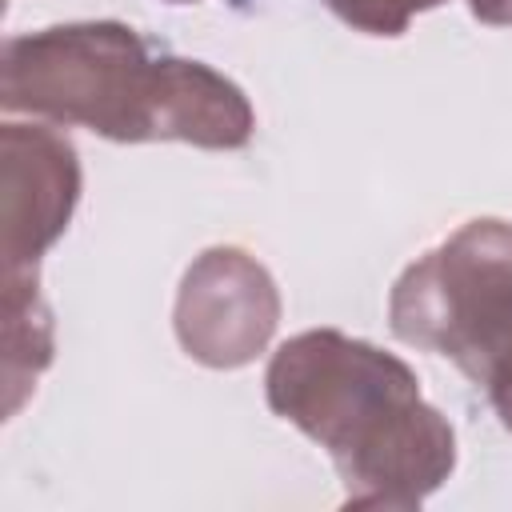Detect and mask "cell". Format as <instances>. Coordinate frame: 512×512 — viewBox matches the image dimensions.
<instances>
[{"label":"cell","mask_w":512,"mask_h":512,"mask_svg":"<svg viewBox=\"0 0 512 512\" xmlns=\"http://www.w3.org/2000/svg\"><path fill=\"white\" fill-rule=\"evenodd\" d=\"M0 108L116 144L180 140L236 152L256 132L252 100L236 80L156 48L124 20H72L8 36Z\"/></svg>","instance_id":"cell-1"},{"label":"cell","mask_w":512,"mask_h":512,"mask_svg":"<svg viewBox=\"0 0 512 512\" xmlns=\"http://www.w3.org/2000/svg\"><path fill=\"white\" fill-rule=\"evenodd\" d=\"M264 400L332 456L344 508L412 512L456 468V432L416 372L340 328L288 336L264 368Z\"/></svg>","instance_id":"cell-2"},{"label":"cell","mask_w":512,"mask_h":512,"mask_svg":"<svg viewBox=\"0 0 512 512\" xmlns=\"http://www.w3.org/2000/svg\"><path fill=\"white\" fill-rule=\"evenodd\" d=\"M388 328L452 360L512 432V220H464L416 256L388 292Z\"/></svg>","instance_id":"cell-3"},{"label":"cell","mask_w":512,"mask_h":512,"mask_svg":"<svg viewBox=\"0 0 512 512\" xmlns=\"http://www.w3.org/2000/svg\"><path fill=\"white\" fill-rule=\"evenodd\" d=\"M280 288L272 272L236 244H212L180 276L172 328L184 348L204 368L232 372L268 352L280 328Z\"/></svg>","instance_id":"cell-4"},{"label":"cell","mask_w":512,"mask_h":512,"mask_svg":"<svg viewBox=\"0 0 512 512\" xmlns=\"http://www.w3.org/2000/svg\"><path fill=\"white\" fill-rule=\"evenodd\" d=\"M80 152L56 124H0V256L28 272L68 232L80 204Z\"/></svg>","instance_id":"cell-5"},{"label":"cell","mask_w":512,"mask_h":512,"mask_svg":"<svg viewBox=\"0 0 512 512\" xmlns=\"http://www.w3.org/2000/svg\"><path fill=\"white\" fill-rule=\"evenodd\" d=\"M52 312L40 296L36 268L4 272V416H16L52 364Z\"/></svg>","instance_id":"cell-6"},{"label":"cell","mask_w":512,"mask_h":512,"mask_svg":"<svg viewBox=\"0 0 512 512\" xmlns=\"http://www.w3.org/2000/svg\"><path fill=\"white\" fill-rule=\"evenodd\" d=\"M320 4L364 36H404L420 12H432L448 0H320Z\"/></svg>","instance_id":"cell-7"},{"label":"cell","mask_w":512,"mask_h":512,"mask_svg":"<svg viewBox=\"0 0 512 512\" xmlns=\"http://www.w3.org/2000/svg\"><path fill=\"white\" fill-rule=\"evenodd\" d=\"M468 12L488 28H512V0H468Z\"/></svg>","instance_id":"cell-8"},{"label":"cell","mask_w":512,"mask_h":512,"mask_svg":"<svg viewBox=\"0 0 512 512\" xmlns=\"http://www.w3.org/2000/svg\"><path fill=\"white\" fill-rule=\"evenodd\" d=\"M168 4H196V0H168Z\"/></svg>","instance_id":"cell-9"}]
</instances>
